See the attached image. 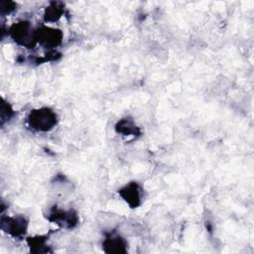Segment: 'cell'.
I'll list each match as a JSON object with an SVG mask.
<instances>
[{
  "instance_id": "6da1fadb",
  "label": "cell",
  "mask_w": 254,
  "mask_h": 254,
  "mask_svg": "<svg viewBox=\"0 0 254 254\" xmlns=\"http://www.w3.org/2000/svg\"><path fill=\"white\" fill-rule=\"evenodd\" d=\"M57 121V114L48 107L34 109L29 113L27 117L28 125L32 129L42 132L53 129L56 126Z\"/></svg>"
},
{
  "instance_id": "7a4b0ae2",
  "label": "cell",
  "mask_w": 254,
  "mask_h": 254,
  "mask_svg": "<svg viewBox=\"0 0 254 254\" xmlns=\"http://www.w3.org/2000/svg\"><path fill=\"white\" fill-rule=\"evenodd\" d=\"M9 33L15 42L27 48H32L35 43H37L35 39V32L33 33L29 22L22 21L15 23L10 28Z\"/></svg>"
},
{
  "instance_id": "3957f363",
  "label": "cell",
  "mask_w": 254,
  "mask_h": 254,
  "mask_svg": "<svg viewBox=\"0 0 254 254\" xmlns=\"http://www.w3.org/2000/svg\"><path fill=\"white\" fill-rule=\"evenodd\" d=\"M63 34L60 30L51 27H41L35 32L36 42L40 43L45 48L53 49L58 47L62 42Z\"/></svg>"
},
{
  "instance_id": "277c9868",
  "label": "cell",
  "mask_w": 254,
  "mask_h": 254,
  "mask_svg": "<svg viewBox=\"0 0 254 254\" xmlns=\"http://www.w3.org/2000/svg\"><path fill=\"white\" fill-rule=\"evenodd\" d=\"M28 222L23 216L3 217L1 221V228L8 234L14 237H21L25 235L27 231Z\"/></svg>"
},
{
  "instance_id": "5b68a950",
  "label": "cell",
  "mask_w": 254,
  "mask_h": 254,
  "mask_svg": "<svg viewBox=\"0 0 254 254\" xmlns=\"http://www.w3.org/2000/svg\"><path fill=\"white\" fill-rule=\"evenodd\" d=\"M50 220L54 221L55 223L61 224L62 226L71 228L77 223V215L72 210H63L55 208L50 213Z\"/></svg>"
},
{
  "instance_id": "8992f818",
  "label": "cell",
  "mask_w": 254,
  "mask_h": 254,
  "mask_svg": "<svg viewBox=\"0 0 254 254\" xmlns=\"http://www.w3.org/2000/svg\"><path fill=\"white\" fill-rule=\"evenodd\" d=\"M119 193L131 207H137L141 203V190L137 183L128 184L119 190Z\"/></svg>"
},
{
  "instance_id": "52a82bcc",
  "label": "cell",
  "mask_w": 254,
  "mask_h": 254,
  "mask_svg": "<svg viewBox=\"0 0 254 254\" xmlns=\"http://www.w3.org/2000/svg\"><path fill=\"white\" fill-rule=\"evenodd\" d=\"M102 245L104 251L108 253H124L126 252L127 246L126 241L121 236L113 233H110L105 237Z\"/></svg>"
},
{
  "instance_id": "ba28073f",
  "label": "cell",
  "mask_w": 254,
  "mask_h": 254,
  "mask_svg": "<svg viewBox=\"0 0 254 254\" xmlns=\"http://www.w3.org/2000/svg\"><path fill=\"white\" fill-rule=\"evenodd\" d=\"M116 131L123 136H130V135H138L140 133L138 127L135 125L132 119L129 118H123L118 121L116 124Z\"/></svg>"
},
{
  "instance_id": "9c48e42d",
  "label": "cell",
  "mask_w": 254,
  "mask_h": 254,
  "mask_svg": "<svg viewBox=\"0 0 254 254\" xmlns=\"http://www.w3.org/2000/svg\"><path fill=\"white\" fill-rule=\"evenodd\" d=\"M63 8L64 6L61 2H52L50 6L46 8V11H45L46 21H49V22L58 21L62 17V14L64 13Z\"/></svg>"
}]
</instances>
